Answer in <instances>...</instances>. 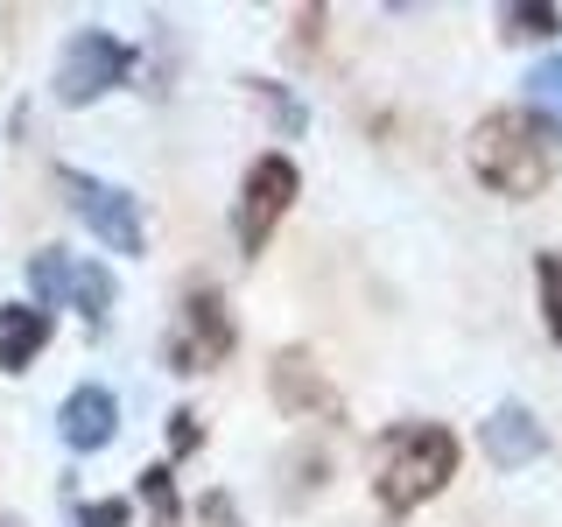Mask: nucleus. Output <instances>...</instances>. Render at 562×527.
Wrapping results in <instances>:
<instances>
[{"mask_svg": "<svg viewBox=\"0 0 562 527\" xmlns=\"http://www.w3.org/2000/svg\"><path fill=\"white\" fill-rule=\"evenodd\" d=\"M268 394H274V408H281V415H295V422H345L338 386L324 380V366H316L303 345L274 351V366H268Z\"/></svg>", "mask_w": 562, "mask_h": 527, "instance_id": "0eeeda50", "label": "nucleus"}, {"mask_svg": "<svg viewBox=\"0 0 562 527\" xmlns=\"http://www.w3.org/2000/svg\"><path fill=\"white\" fill-rule=\"evenodd\" d=\"M527 85H535V113H541V120H555V127H562V57H549V64H541V70H535Z\"/></svg>", "mask_w": 562, "mask_h": 527, "instance_id": "dca6fc26", "label": "nucleus"}, {"mask_svg": "<svg viewBox=\"0 0 562 527\" xmlns=\"http://www.w3.org/2000/svg\"><path fill=\"white\" fill-rule=\"evenodd\" d=\"M29 289H35V310H57L70 295V254L64 246H43V254L29 260Z\"/></svg>", "mask_w": 562, "mask_h": 527, "instance_id": "f8f14e48", "label": "nucleus"}, {"mask_svg": "<svg viewBox=\"0 0 562 527\" xmlns=\"http://www.w3.org/2000/svg\"><path fill=\"white\" fill-rule=\"evenodd\" d=\"M198 444H204V422L190 415V408H176V415H169V450H176V457H190Z\"/></svg>", "mask_w": 562, "mask_h": 527, "instance_id": "f3484780", "label": "nucleus"}, {"mask_svg": "<svg viewBox=\"0 0 562 527\" xmlns=\"http://www.w3.org/2000/svg\"><path fill=\"white\" fill-rule=\"evenodd\" d=\"M535 295H541V324L562 345V254H535Z\"/></svg>", "mask_w": 562, "mask_h": 527, "instance_id": "ddd939ff", "label": "nucleus"}, {"mask_svg": "<svg viewBox=\"0 0 562 527\" xmlns=\"http://www.w3.org/2000/svg\"><path fill=\"white\" fill-rule=\"evenodd\" d=\"M57 429H64L70 450H105V444L120 436V401H113V386H70L64 408H57Z\"/></svg>", "mask_w": 562, "mask_h": 527, "instance_id": "6e6552de", "label": "nucleus"}, {"mask_svg": "<svg viewBox=\"0 0 562 527\" xmlns=\"http://www.w3.org/2000/svg\"><path fill=\"white\" fill-rule=\"evenodd\" d=\"M295 190H303V176H295L289 155H260V162L239 176V204H233V239H239V254L260 260V246H268L274 225L289 218Z\"/></svg>", "mask_w": 562, "mask_h": 527, "instance_id": "20e7f679", "label": "nucleus"}, {"mask_svg": "<svg viewBox=\"0 0 562 527\" xmlns=\"http://www.w3.org/2000/svg\"><path fill=\"white\" fill-rule=\"evenodd\" d=\"M0 527H22V520H0Z\"/></svg>", "mask_w": 562, "mask_h": 527, "instance_id": "412c9836", "label": "nucleus"}, {"mask_svg": "<svg viewBox=\"0 0 562 527\" xmlns=\"http://www.w3.org/2000/svg\"><path fill=\"white\" fill-rule=\"evenodd\" d=\"M127 78H134V49L120 43V35H105V29H78L64 43V57H57V99L64 105H92Z\"/></svg>", "mask_w": 562, "mask_h": 527, "instance_id": "39448f33", "label": "nucleus"}, {"mask_svg": "<svg viewBox=\"0 0 562 527\" xmlns=\"http://www.w3.org/2000/svg\"><path fill=\"white\" fill-rule=\"evenodd\" d=\"M233 345H239V324H233V310H225V295L211 289V281H190L183 303H176L162 366L169 373H211V366L233 359Z\"/></svg>", "mask_w": 562, "mask_h": 527, "instance_id": "7ed1b4c3", "label": "nucleus"}, {"mask_svg": "<svg viewBox=\"0 0 562 527\" xmlns=\"http://www.w3.org/2000/svg\"><path fill=\"white\" fill-rule=\"evenodd\" d=\"M43 345H49V310H35V303L0 310V373H29L43 359Z\"/></svg>", "mask_w": 562, "mask_h": 527, "instance_id": "9d476101", "label": "nucleus"}, {"mask_svg": "<svg viewBox=\"0 0 562 527\" xmlns=\"http://www.w3.org/2000/svg\"><path fill=\"white\" fill-rule=\"evenodd\" d=\"M499 22H506V43H549L562 14L549 8V0H541V8H535V0H520V8H506V14H499Z\"/></svg>", "mask_w": 562, "mask_h": 527, "instance_id": "4468645a", "label": "nucleus"}, {"mask_svg": "<svg viewBox=\"0 0 562 527\" xmlns=\"http://www.w3.org/2000/svg\"><path fill=\"white\" fill-rule=\"evenodd\" d=\"M57 183H64L70 211H78V218L92 225V239H99V246H113V254H140V246H148L140 204H134L120 183H99V176H85V169H64Z\"/></svg>", "mask_w": 562, "mask_h": 527, "instance_id": "423d86ee", "label": "nucleus"}, {"mask_svg": "<svg viewBox=\"0 0 562 527\" xmlns=\"http://www.w3.org/2000/svg\"><path fill=\"white\" fill-rule=\"evenodd\" d=\"M471 169L499 198H541L562 169V127L535 105H499L471 127Z\"/></svg>", "mask_w": 562, "mask_h": 527, "instance_id": "f257e3e1", "label": "nucleus"}, {"mask_svg": "<svg viewBox=\"0 0 562 527\" xmlns=\"http://www.w3.org/2000/svg\"><path fill=\"white\" fill-rule=\"evenodd\" d=\"M479 444H485V457L499 471H520V464H535L541 450H549V436H541V422L520 408V401H499V408L485 415V429H479Z\"/></svg>", "mask_w": 562, "mask_h": 527, "instance_id": "1a4fd4ad", "label": "nucleus"}, {"mask_svg": "<svg viewBox=\"0 0 562 527\" xmlns=\"http://www.w3.org/2000/svg\"><path fill=\"white\" fill-rule=\"evenodd\" d=\"M457 479V436L443 422H394L373 450V500L386 514H415Z\"/></svg>", "mask_w": 562, "mask_h": 527, "instance_id": "f03ea898", "label": "nucleus"}, {"mask_svg": "<svg viewBox=\"0 0 562 527\" xmlns=\"http://www.w3.org/2000/svg\"><path fill=\"white\" fill-rule=\"evenodd\" d=\"M127 520H134L127 500H92V506L78 514V527H127Z\"/></svg>", "mask_w": 562, "mask_h": 527, "instance_id": "a211bd4d", "label": "nucleus"}, {"mask_svg": "<svg viewBox=\"0 0 562 527\" xmlns=\"http://www.w3.org/2000/svg\"><path fill=\"white\" fill-rule=\"evenodd\" d=\"M204 514L218 520V527H233V500H225V492H211V500H204Z\"/></svg>", "mask_w": 562, "mask_h": 527, "instance_id": "aec40b11", "label": "nucleus"}, {"mask_svg": "<svg viewBox=\"0 0 562 527\" xmlns=\"http://www.w3.org/2000/svg\"><path fill=\"white\" fill-rule=\"evenodd\" d=\"M140 500H148L155 527H176V520H183V506H176V471L169 464H148V471H140Z\"/></svg>", "mask_w": 562, "mask_h": 527, "instance_id": "2eb2a0df", "label": "nucleus"}, {"mask_svg": "<svg viewBox=\"0 0 562 527\" xmlns=\"http://www.w3.org/2000/svg\"><path fill=\"white\" fill-rule=\"evenodd\" d=\"M64 303L99 330L105 316H113V274H105L99 260H70V295H64Z\"/></svg>", "mask_w": 562, "mask_h": 527, "instance_id": "9b49d317", "label": "nucleus"}, {"mask_svg": "<svg viewBox=\"0 0 562 527\" xmlns=\"http://www.w3.org/2000/svg\"><path fill=\"white\" fill-rule=\"evenodd\" d=\"M254 92H260V99H268V105H274V120H281V134H303V105H295L289 92H281V85H254Z\"/></svg>", "mask_w": 562, "mask_h": 527, "instance_id": "6ab92c4d", "label": "nucleus"}]
</instances>
